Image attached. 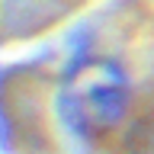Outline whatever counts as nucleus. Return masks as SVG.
<instances>
[{
  "label": "nucleus",
  "mask_w": 154,
  "mask_h": 154,
  "mask_svg": "<svg viewBox=\"0 0 154 154\" xmlns=\"http://www.w3.org/2000/svg\"><path fill=\"white\" fill-rule=\"evenodd\" d=\"M128 106V80L112 61L93 58L77 64L61 90V112L84 138H100L122 122Z\"/></svg>",
  "instance_id": "1"
}]
</instances>
